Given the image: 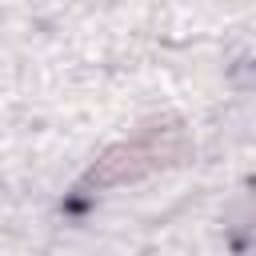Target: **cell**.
I'll return each mask as SVG.
<instances>
[{"label":"cell","instance_id":"1","mask_svg":"<svg viewBox=\"0 0 256 256\" xmlns=\"http://www.w3.org/2000/svg\"><path fill=\"white\" fill-rule=\"evenodd\" d=\"M188 132L180 120H156V124H144L132 140L108 148L92 168L88 176L80 180V188H112V184H128V180H140L148 172H160L168 164H180L188 156Z\"/></svg>","mask_w":256,"mask_h":256}]
</instances>
